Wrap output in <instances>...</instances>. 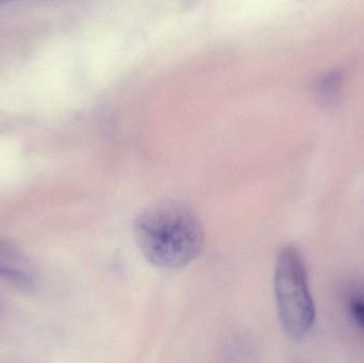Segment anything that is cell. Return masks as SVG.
I'll list each match as a JSON object with an SVG mask.
<instances>
[{
    "instance_id": "cell-4",
    "label": "cell",
    "mask_w": 364,
    "mask_h": 363,
    "mask_svg": "<svg viewBox=\"0 0 364 363\" xmlns=\"http://www.w3.org/2000/svg\"><path fill=\"white\" fill-rule=\"evenodd\" d=\"M339 75L335 74V72H331V74H328L327 76H324L321 79L320 82H318V89L322 95L331 96L335 95V93H337L338 89H339Z\"/></svg>"
},
{
    "instance_id": "cell-1",
    "label": "cell",
    "mask_w": 364,
    "mask_h": 363,
    "mask_svg": "<svg viewBox=\"0 0 364 363\" xmlns=\"http://www.w3.org/2000/svg\"><path fill=\"white\" fill-rule=\"evenodd\" d=\"M136 245L147 261L168 270L184 268L203 251L205 232L194 210L181 200L147 207L134 224Z\"/></svg>"
},
{
    "instance_id": "cell-2",
    "label": "cell",
    "mask_w": 364,
    "mask_h": 363,
    "mask_svg": "<svg viewBox=\"0 0 364 363\" xmlns=\"http://www.w3.org/2000/svg\"><path fill=\"white\" fill-rule=\"evenodd\" d=\"M274 289L284 332L295 340L304 338L314 326L316 307L309 291L305 262L295 247H284L278 254Z\"/></svg>"
},
{
    "instance_id": "cell-6",
    "label": "cell",
    "mask_w": 364,
    "mask_h": 363,
    "mask_svg": "<svg viewBox=\"0 0 364 363\" xmlns=\"http://www.w3.org/2000/svg\"><path fill=\"white\" fill-rule=\"evenodd\" d=\"M0 254L8 256L10 258H19V254L15 251V249H11V247L6 246V245H4L2 243H0Z\"/></svg>"
},
{
    "instance_id": "cell-5",
    "label": "cell",
    "mask_w": 364,
    "mask_h": 363,
    "mask_svg": "<svg viewBox=\"0 0 364 363\" xmlns=\"http://www.w3.org/2000/svg\"><path fill=\"white\" fill-rule=\"evenodd\" d=\"M352 313L357 323L364 328V300H355L352 305Z\"/></svg>"
},
{
    "instance_id": "cell-3",
    "label": "cell",
    "mask_w": 364,
    "mask_h": 363,
    "mask_svg": "<svg viewBox=\"0 0 364 363\" xmlns=\"http://www.w3.org/2000/svg\"><path fill=\"white\" fill-rule=\"evenodd\" d=\"M0 279L21 289L31 290L34 288V281L31 275L1 262H0Z\"/></svg>"
}]
</instances>
